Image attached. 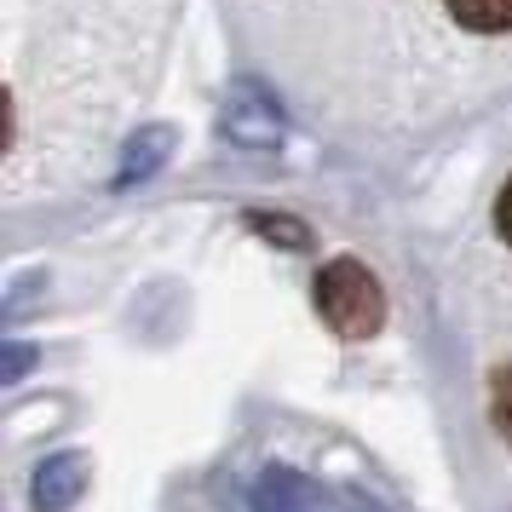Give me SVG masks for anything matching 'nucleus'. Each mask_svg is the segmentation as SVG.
Here are the masks:
<instances>
[{
	"label": "nucleus",
	"instance_id": "obj_1",
	"mask_svg": "<svg viewBox=\"0 0 512 512\" xmlns=\"http://www.w3.org/2000/svg\"><path fill=\"white\" fill-rule=\"evenodd\" d=\"M317 311H323V323L340 340H369L380 328V317H386V294L357 259H334L317 277Z\"/></svg>",
	"mask_w": 512,
	"mask_h": 512
},
{
	"label": "nucleus",
	"instance_id": "obj_3",
	"mask_svg": "<svg viewBox=\"0 0 512 512\" xmlns=\"http://www.w3.org/2000/svg\"><path fill=\"white\" fill-rule=\"evenodd\" d=\"M81 489H87V461L81 455H58L35 472V507L41 512H64L81 501Z\"/></svg>",
	"mask_w": 512,
	"mask_h": 512
},
{
	"label": "nucleus",
	"instance_id": "obj_2",
	"mask_svg": "<svg viewBox=\"0 0 512 512\" xmlns=\"http://www.w3.org/2000/svg\"><path fill=\"white\" fill-rule=\"evenodd\" d=\"M254 512H323V495L305 472H288V466H271L254 484Z\"/></svg>",
	"mask_w": 512,
	"mask_h": 512
},
{
	"label": "nucleus",
	"instance_id": "obj_6",
	"mask_svg": "<svg viewBox=\"0 0 512 512\" xmlns=\"http://www.w3.org/2000/svg\"><path fill=\"white\" fill-rule=\"evenodd\" d=\"M495 231L512 242V179H507V190H501V202H495Z\"/></svg>",
	"mask_w": 512,
	"mask_h": 512
},
{
	"label": "nucleus",
	"instance_id": "obj_4",
	"mask_svg": "<svg viewBox=\"0 0 512 512\" xmlns=\"http://www.w3.org/2000/svg\"><path fill=\"white\" fill-rule=\"evenodd\" d=\"M449 12H455L466 29H478V35L512 29V0H449Z\"/></svg>",
	"mask_w": 512,
	"mask_h": 512
},
{
	"label": "nucleus",
	"instance_id": "obj_7",
	"mask_svg": "<svg viewBox=\"0 0 512 512\" xmlns=\"http://www.w3.org/2000/svg\"><path fill=\"white\" fill-rule=\"evenodd\" d=\"M346 512H386V507H374L369 495H357V489H351V495H346Z\"/></svg>",
	"mask_w": 512,
	"mask_h": 512
},
{
	"label": "nucleus",
	"instance_id": "obj_5",
	"mask_svg": "<svg viewBox=\"0 0 512 512\" xmlns=\"http://www.w3.org/2000/svg\"><path fill=\"white\" fill-rule=\"evenodd\" d=\"M489 415H495V426L512 438V363L495 369V380H489Z\"/></svg>",
	"mask_w": 512,
	"mask_h": 512
}]
</instances>
